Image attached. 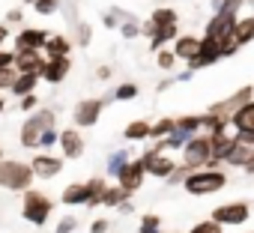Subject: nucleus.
<instances>
[{
	"instance_id": "obj_1",
	"label": "nucleus",
	"mask_w": 254,
	"mask_h": 233,
	"mask_svg": "<svg viewBox=\"0 0 254 233\" xmlns=\"http://www.w3.org/2000/svg\"><path fill=\"white\" fill-rule=\"evenodd\" d=\"M48 129H57V114L51 108H39V111L27 114L24 116V126H21V135H18L21 147L24 150H39V138Z\"/></svg>"
},
{
	"instance_id": "obj_2",
	"label": "nucleus",
	"mask_w": 254,
	"mask_h": 233,
	"mask_svg": "<svg viewBox=\"0 0 254 233\" xmlns=\"http://www.w3.org/2000/svg\"><path fill=\"white\" fill-rule=\"evenodd\" d=\"M227 185V174L218 168V171H212V168H203V171H191V174H186V179H183V188L191 194V197H206V194H215V191H221Z\"/></svg>"
},
{
	"instance_id": "obj_3",
	"label": "nucleus",
	"mask_w": 254,
	"mask_h": 233,
	"mask_svg": "<svg viewBox=\"0 0 254 233\" xmlns=\"http://www.w3.org/2000/svg\"><path fill=\"white\" fill-rule=\"evenodd\" d=\"M33 171L27 162H18V159H3L0 162V188H6V191H30L33 188Z\"/></svg>"
},
{
	"instance_id": "obj_4",
	"label": "nucleus",
	"mask_w": 254,
	"mask_h": 233,
	"mask_svg": "<svg viewBox=\"0 0 254 233\" xmlns=\"http://www.w3.org/2000/svg\"><path fill=\"white\" fill-rule=\"evenodd\" d=\"M209 159H212V138H209L206 132L194 135V138L180 150V168L189 171V174L209 168Z\"/></svg>"
},
{
	"instance_id": "obj_5",
	"label": "nucleus",
	"mask_w": 254,
	"mask_h": 233,
	"mask_svg": "<svg viewBox=\"0 0 254 233\" xmlns=\"http://www.w3.org/2000/svg\"><path fill=\"white\" fill-rule=\"evenodd\" d=\"M51 209H54V203L48 200V194H42L39 188H30V191H24V206H21V215H24V221H30L33 227H42V224H48V215H51Z\"/></svg>"
},
{
	"instance_id": "obj_6",
	"label": "nucleus",
	"mask_w": 254,
	"mask_h": 233,
	"mask_svg": "<svg viewBox=\"0 0 254 233\" xmlns=\"http://www.w3.org/2000/svg\"><path fill=\"white\" fill-rule=\"evenodd\" d=\"M105 105H108V99H102V96H90V99L75 102V108H72V123H75V129L78 132L81 129H93L99 123Z\"/></svg>"
},
{
	"instance_id": "obj_7",
	"label": "nucleus",
	"mask_w": 254,
	"mask_h": 233,
	"mask_svg": "<svg viewBox=\"0 0 254 233\" xmlns=\"http://www.w3.org/2000/svg\"><path fill=\"white\" fill-rule=\"evenodd\" d=\"M209 218H212L215 224H221V227H239V224H245V221L251 218V203H248V200H230V203H221V206L212 209Z\"/></svg>"
},
{
	"instance_id": "obj_8",
	"label": "nucleus",
	"mask_w": 254,
	"mask_h": 233,
	"mask_svg": "<svg viewBox=\"0 0 254 233\" xmlns=\"http://www.w3.org/2000/svg\"><path fill=\"white\" fill-rule=\"evenodd\" d=\"M248 102H254V84H245V87H239L236 93H230L227 99H221V102H212L206 111L230 123V116H233V114H236L242 105H248Z\"/></svg>"
},
{
	"instance_id": "obj_9",
	"label": "nucleus",
	"mask_w": 254,
	"mask_h": 233,
	"mask_svg": "<svg viewBox=\"0 0 254 233\" xmlns=\"http://www.w3.org/2000/svg\"><path fill=\"white\" fill-rule=\"evenodd\" d=\"M141 162H144V171H147V176H156V179H168L180 165L168 156V153H159L156 147L153 150H147L144 156H138Z\"/></svg>"
},
{
	"instance_id": "obj_10",
	"label": "nucleus",
	"mask_w": 254,
	"mask_h": 233,
	"mask_svg": "<svg viewBox=\"0 0 254 233\" xmlns=\"http://www.w3.org/2000/svg\"><path fill=\"white\" fill-rule=\"evenodd\" d=\"M63 156H51V153H39V156H33L27 165H30V171H33V176L36 179H54V176H60L63 174Z\"/></svg>"
},
{
	"instance_id": "obj_11",
	"label": "nucleus",
	"mask_w": 254,
	"mask_h": 233,
	"mask_svg": "<svg viewBox=\"0 0 254 233\" xmlns=\"http://www.w3.org/2000/svg\"><path fill=\"white\" fill-rule=\"evenodd\" d=\"M236 21H239V15H233V12H212V18H209V21H206V27H203V36H206V39L221 42L224 36H230V33H233Z\"/></svg>"
},
{
	"instance_id": "obj_12",
	"label": "nucleus",
	"mask_w": 254,
	"mask_h": 233,
	"mask_svg": "<svg viewBox=\"0 0 254 233\" xmlns=\"http://www.w3.org/2000/svg\"><path fill=\"white\" fill-rule=\"evenodd\" d=\"M45 42H48V30L42 27H21L15 33V48L12 51H45Z\"/></svg>"
},
{
	"instance_id": "obj_13",
	"label": "nucleus",
	"mask_w": 254,
	"mask_h": 233,
	"mask_svg": "<svg viewBox=\"0 0 254 233\" xmlns=\"http://www.w3.org/2000/svg\"><path fill=\"white\" fill-rule=\"evenodd\" d=\"M218 60H224V57H221V45H218L215 39L200 36V51H197V57H194L191 63H186V69H189V72H200V69H206V66H212V63H218Z\"/></svg>"
},
{
	"instance_id": "obj_14",
	"label": "nucleus",
	"mask_w": 254,
	"mask_h": 233,
	"mask_svg": "<svg viewBox=\"0 0 254 233\" xmlns=\"http://www.w3.org/2000/svg\"><path fill=\"white\" fill-rule=\"evenodd\" d=\"M144 176H147V171H144V162L141 159H132L129 162V168H126L123 174H120V179H117V185L126 191V194H138L141 191V185H144Z\"/></svg>"
},
{
	"instance_id": "obj_15",
	"label": "nucleus",
	"mask_w": 254,
	"mask_h": 233,
	"mask_svg": "<svg viewBox=\"0 0 254 233\" xmlns=\"http://www.w3.org/2000/svg\"><path fill=\"white\" fill-rule=\"evenodd\" d=\"M72 72V57H45V66L39 72V78L51 87H57L66 75Z\"/></svg>"
},
{
	"instance_id": "obj_16",
	"label": "nucleus",
	"mask_w": 254,
	"mask_h": 233,
	"mask_svg": "<svg viewBox=\"0 0 254 233\" xmlns=\"http://www.w3.org/2000/svg\"><path fill=\"white\" fill-rule=\"evenodd\" d=\"M209 138H212V159H209V168L218 171V168L227 162V156L233 153L236 135H233V129H230V132H224V135H209Z\"/></svg>"
},
{
	"instance_id": "obj_17",
	"label": "nucleus",
	"mask_w": 254,
	"mask_h": 233,
	"mask_svg": "<svg viewBox=\"0 0 254 233\" xmlns=\"http://www.w3.org/2000/svg\"><path fill=\"white\" fill-rule=\"evenodd\" d=\"M60 153H63V159H81L84 156V135L75 129V126H69V129H63L60 132Z\"/></svg>"
},
{
	"instance_id": "obj_18",
	"label": "nucleus",
	"mask_w": 254,
	"mask_h": 233,
	"mask_svg": "<svg viewBox=\"0 0 254 233\" xmlns=\"http://www.w3.org/2000/svg\"><path fill=\"white\" fill-rule=\"evenodd\" d=\"M45 66V54L39 51H15V72L18 75H39Z\"/></svg>"
},
{
	"instance_id": "obj_19",
	"label": "nucleus",
	"mask_w": 254,
	"mask_h": 233,
	"mask_svg": "<svg viewBox=\"0 0 254 233\" xmlns=\"http://www.w3.org/2000/svg\"><path fill=\"white\" fill-rule=\"evenodd\" d=\"M171 51H174V57H177V60H183V63H191V60L197 57V51H200V36H191V33H180Z\"/></svg>"
},
{
	"instance_id": "obj_20",
	"label": "nucleus",
	"mask_w": 254,
	"mask_h": 233,
	"mask_svg": "<svg viewBox=\"0 0 254 233\" xmlns=\"http://www.w3.org/2000/svg\"><path fill=\"white\" fill-rule=\"evenodd\" d=\"M230 129H233V132H251V135H254V102L242 105V108L230 116Z\"/></svg>"
},
{
	"instance_id": "obj_21",
	"label": "nucleus",
	"mask_w": 254,
	"mask_h": 233,
	"mask_svg": "<svg viewBox=\"0 0 254 233\" xmlns=\"http://www.w3.org/2000/svg\"><path fill=\"white\" fill-rule=\"evenodd\" d=\"M150 132H153L150 120H132L129 126L123 129V138L129 141V144H141V141H150Z\"/></svg>"
},
{
	"instance_id": "obj_22",
	"label": "nucleus",
	"mask_w": 254,
	"mask_h": 233,
	"mask_svg": "<svg viewBox=\"0 0 254 233\" xmlns=\"http://www.w3.org/2000/svg\"><path fill=\"white\" fill-rule=\"evenodd\" d=\"M147 24H150V27H174V24H180V15H177L174 6H156V9L150 12Z\"/></svg>"
},
{
	"instance_id": "obj_23",
	"label": "nucleus",
	"mask_w": 254,
	"mask_h": 233,
	"mask_svg": "<svg viewBox=\"0 0 254 233\" xmlns=\"http://www.w3.org/2000/svg\"><path fill=\"white\" fill-rule=\"evenodd\" d=\"M63 206H87V185L84 182H69L60 194Z\"/></svg>"
},
{
	"instance_id": "obj_24",
	"label": "nucleus",
	"mask_w": 254,
	"mask_h": 233,
	"mask_svg": "<svg viewBox=\"0 0 254 233\" xmlns=\"http://www.w3.org/2000/svg\"><path fill=\"white\" fill-rule=\"evenodd\" d=\"M177 135H183L186 141H191L194 135H200V114H183L177 116Z\"/></svg>"
},
{
	"instance_id": "obj_25",
	"label": "nucleus",
	"mask_w": 254,
	"mask_h": 233,
	"mask_svg": "<svg viewBox=\"0 0 254 233\" xmlns=\"http://www.w3.org/2000/svg\"><path fill=\"white\" fill-rule=\"evenodd\" d=\"M45 57H72V39H66L63 33L48 36V42H45Z\"/></svg>"
},
{
	"instance_id": "obj_26",
	"label": "nucleus",
	"mask_w": 254,
	"mask_h": 233,
	"mask_svg": "<svg viewBox=\"0 0 254 233\" xmlns=\"http://www.w3.org/2000/svg\"><path fill=\"white\" fill-rule=\"evenodd\" d=\"M84 185H87V206L90 209L102 206V194L108 188V179L105 176H90V179H84Z\"/></svg>"
},
{
	"instance_id": "obj_27",
	"label": "nucleus",
	"mask_w": 254,
	"mask_h": 233,
	"mask_svg": "<svg viewBox=\"0 0 254 233\" xmlns=\"http://www.w3.org/2000/svg\"><path fill=\"white\" fill-rule=\"evenodd\" d=\"M129 162H132V153L129 150H114L108 156V176L111 179H120V174L129 168Z\"/></svg>"
},
{
	"instance_id": "obj_28",
	"label": "nucleus",
	"mask_w": 254,
	"mask_h": 233,
	"mask_svg": "<svg viewBox=\"0 0 254 233\" xmlns=\"http://www.w3.org/2000/svg\"><path fill=\"white\" fill-rule=\"evenodd\" d=\"M39 75H18L15 81H12V87H9V93L15 96V99H24V96H30V93H36V87H39Z\"/></svg>"
},
{
	"instance_id": "obj_29",
	"label": "nucleus",
	"mask_w": 254,
	"mask_h": 233,
	"mask_svg": "<svg viewBox=\"0 0 254 233\" xmlns=\"http://www.w3.org/2000/svg\"><path fill=\"white\" fill-rule=\"evenodd\" d=\"M200 132H206V135H224V132H230V123L221 120V116H215V114H209V111H203L200 114Z\"/></svg>"
},
{
	"instance_id": "obj_30",
	"label": "nucleus",
	"mask_w": 254,
	"mask_h": 233,
	"mask_svg": "<svg viewBox=\"0 0 254 233\" xmlns=\"http://www.w3.org/2000/svg\"><path fill=\"white\" fill-rule=\"evenodd\" d=\"M251 162H254V147L236 144V147H233V153L227 156V162H224V165H227V168H242V171H245Z\"/></svg>"
},
{
	"instance_id": "obj_31",
	"label": "nucleus",
	"mask_w": 254,
	"mask_h": 233,
	"mask_svg": "<svg viewBox=\"0 0 254 233\" xmlns=\"http://www.w3.org/2000/svg\"><path fill=\"white\" fill-rule=\"evenodd\" d=\"M233 39H236L239 48H245L248 42H254V15H245V18L236 21V27H233Z\"/></svg>"
},
{
	"instance_id": "obj_32",
	"label": "nucleus",
	"mask_w": 254,
	"mask_h": 233,
	"mask_svg": "<svg viewBox=\"0 0 254 233\" xmlns=\"http://www.w3.org/2000/svg\"><path fill=\"white\" fill-rule=\"evenodd\" d=\"M126 200H129V194L120 185H108L105 194H102V206H108V209H120V203H126Z\"/></svg>"
},
{
	"instance_id": "obj_33",
	"label": "nucleus",
	"mask_w": 254,
	"mask_h": 233,
	"mask_svg": "<svg viewBox=\"0 0 254 233\" xmlns=\"http://www.w3.org/2000/svg\"><path fill=\"white\" fill-rule=\"evenodd\" d=\"M174 129H177V116H162V120H156V123H153L150 138H153V141H162V138H168Z\"/></svg>"
},
{
	"instance_id": "obj_34",
	"label": "nucleus",
	"mask_w": 254,
	"mask_h": 233,
	"mask_svg": "<svg viewBox=\"0 0 254 233\" xmlns=\"http://www.w3.org/2000/svg\"><path fill=\"white\" fill-rule=\"evenodd\" d=\"M138 233H162V215L144 212L141 221H138Z\"/></svg>"
},
{
	"instance_id": "obj_35",
	"label": "nucleus",
	"mask_w": 254,
	"mask_h": 233,
	"mask_svg": "<svg viewBox=\"0 0 254 233\" xmlns=\"http://www.w3.org/2000/svg\"><path fill=\"white\" fill-rule=\"evenodd\" d=\"M138 96H141V87L132 84V81H126V84H120V87L114 90V99H117V102H132V99H138Z\"/></svg>"
},
{
	"instance_id": "obj_36",
	"label": "nucleus",
	"mask_w": 254,
	"mask_h": 233,
	"mask_svg": "<svg viewBox=\"0 0 254 233\" xmlns=\"http://www.w3.org/2000/svg\"><path fill=\"white\" fill-rule=\"evenodd\" d=\"M60 3H63V0H36V3H33V12L42 15V18H48V15H57V12H60Z\"/></svg>"
},
{
	"instance_id": "obj_37",
	"label": "nucleus",
	"mask_w": 254,
	"mask_h": 233,
	"mask_svg": "<svg viewBox=\"0 0 254 233\" xmlns=\"http://www.w3.org/2000/svg\"><path fill=\"white\" fill-rule=\"evenodd\" d=\"M177 63H180V60L174 57V51H171V48H162V51H156V66H159L162 72H171Z\"/></svg>"
},
{
	"instance_id": "obj_38",
	"label": "nucleus",
	"mask_w": 254,
	"mask_h": 233,
	"mask_svg": "<svg viewBox=\"0 0 254 233\" xmlns=\"http://www.w3.org/2000/svg\"><path fill=\"white\" fill-rule=\"evenodd\" d=\"M90 39H93V27H90L87 21H78V27H75V42H78L81 48H87Z\"/></svg>"
},
{
	"instance_id": "obj_39",
	"label": "nucleus",
	"mask_w": 254,
	"mask_h": 233,
	"mask_svg": "<svg viewBox=\"0 0 254 233\" xmlns=\"http://www.w3.org/2000/svg\"><path fill=\"white\" fill-rule=\"evenodd\" d=\"M117 30H120L123 39H138V36H141V24H138V18H135V21H123Z\"/></svg>"
},
{
	"instance_id": "obj_40",
	"label": "nucleus",
	"mask_w": 254,
	"mask_h": 233,
	"mask_svg": "<svg viewBox=\"0 0 254 233\" xmlns=\"http://www.w3.org/2000/svg\"><path fill=\"white\" fill-rule=\"evenodd\" d=\"M39 102H42V99H39L36 93H30V96L18 99V111H21V114H33V111H39V108H42Z\"/></svg>"
},
{
	"instance_id": "obj_41",
	"label": "nucleus",
	"mask_w": 254,
	"mask_h": 233,
	"mask_svg": "<svg viewBox=\"0 0 254 233\" xmlns=\"http://www.w3.org/2000/svg\"><path fill=\"white\" fill-rule=\"evenodd\" d=\"M75 230H78V218L75 215H63L57 221V227H54V233H75Z\"/></svg>"
},
{
	"instance_id": "obj_42",
	"label": "nucleus",
	"mask_w": 254,
	"mask_h": 233,
	"mask_svg": "<svg viewBox=\"0 0 254 233\" xmlns=\"http://www.w3.org/2000/svg\"><path fill=\"white\" fill-rule=\"evenodd\" d=\"M189 233H224V227H221V224H215V221L209 218V221H197Z\"/></svg>"
},
{
	"instance_id": "obj_43",
	"label": "nucleus",
	"mask_w": 254,
	"mask_h": 233,
	"mask_svg": "<svg viewBox=\"0 0 254 233\" xmlns=\"http://www.w3.org/2000/svg\"><path fill=\"white\" fill-rule=\"evenodd\" d=\"M60 144V132L57 129H48L42 138H39V150H51V147H57Z\"/></svg>"
},
{
	"instance_id": "obj_44",
	"label": "nucleus",
	"mask_w": 254,
	"mask_h": 233,
	"mask_svg": "<svg viewBox=\"0 0 254 233\" xmlns=\"http://www.w3.org/2000/svg\"><path fill=\"white\" fill-rule=\"evenodd\" d=\"M15 78H18L15 69H0V93H9V87H12Z\"/></svg>"
},
{
	"instance_id": "obj_45",
	"label": "nucleus",
	"mask_w": 254,
	"mask_h": 233,
	"mask_svg": "<svg viewBox=\"0 0 254 233\" xmlns=\"http://www.w3.org/2000/svg\"><path fill=\"white\" fill-rule=\"evenodd\" d=\"M218 45H221V57H233V54L239 51V45H236V39H233V33H230V36H224V39H221Z\"/></svg>"
},
{
	"instance_id": "obj_46",
	"label": "nucleus",
	"mask_w": 254,
	"mask_h": 233,
	"mask_svg": "<svg viewBox=\"0 0 254 233\" xmlns=\"http://www.w3.org/2000/svg\"><path fill=\"white\" fill-rule=\"evenodd\" d=\"M90 233H111V218H93Z\"/></svg>"
},
{
	"instance_id": "obj_47",
	"label": "nucleus",
	"mask_w": 254,
	"mask_h": 233,
	"mask_svg": "<svg viewBox=\"0 0 254 233\" xmlns=\"http://www.w3.org/2000/svg\"><path fill=\"white\" fill-rule=\"evenodd\" d=\"M15 66V51H3L0 48V69H12Z\"/></svg>"
},
{
	"instance_id": "obj_48",
	"label": "nucleus",
	"mask_w": 254,
	"mask_h": 233,
	"mask_svg": "<svg viewBox=\"0 0 254 233\" xmlns=\"http://www.w3.org/2000/svg\"><path fill=\"white\" fill-rule=\"evenodd\" d=\"M102 24H105L108 30H117V27H120V18H117L114 12H105V15H102Z\"/></svg>"
},
{
	"instance_id": "obj_49",
	"label": "nucleus",
	"mask_w": 254,
	"mask_h": 233,
	"mask_svg": "<svg viewBox=\"0 0 254 233\" xmlns=\"http://www.w3.org/2000/svg\"><path fill=\"white\" fill-rule=\"evenodd\" d=\"M24 21V12L21 9H9L6 12V24H21Z\"/></svg>"
},
{
	"instance_id": "obj_50",
	"label": "nucleus",
	"mask_w": 254,
	"mask_h": 233,
	"mask_svg": "<svg viewBox=\"0 0 254 233\" xmlns=\"http://www.w3.org/2000/svg\"><path fill=\"white\" fill-rule=\"evenodd\" d=\"M111 75H114V69H111V66H108V63H105V66H99V69H96V78H99V81H108V78H111Z\"/></svg>"
},
{
	"instance_id": "obj_51",
	"label": "nucleus",
	"mask_w": 254,
	"mask_h": 233,
	"mask_svg": "<svg viewBox=\"0 0 254 233\" xmlns=\"http://www.w3.org/2000/svg\"><path fill=\"white\" fill-rule=\"evenodd\" d=\"M174 81H177V78H165V81H159V84H156V93H165V90H168Z\"/></svg>"
},
{
	"instance_id": "obj_52",
	"label": "nucleus",
	"mask_w": 254,
	"mask_h": 233,
	"mask_svg": "<svg viewBox=\"0 0 254 233\" xmlns=\"http://www.w3.org/2000/svg\"><path fill=\"white\" fill-rule=\"evenodd\" d=\"M120 212H123V215H132V212H135L132 200H126V203H120Z\"/></svg>"
},
{
	"instance_id": "obj_53",
	"label": "nucleus",
	"mask_w": 254,
	"mask_h": 233,
	"mask_svg": "<svg viewBox=\"0 0 254 233\" xmlns=\"http://www.w3.org/2000/svg\"><path fill=\"white\" fill-rule=\"evenodd\" d=\"M6 39H9V27H6V24H0V45H3Z\"/></svg>"
},
{
	"instance_id": "obj_54",
	"label": "nucleus",
	"mask_w": 254,
	"mask_h": 233,
	"mask_svg": "<svg viewBox=\"0 0 254 233\" xmlns=\"http://www.w3.org/2000/svg\"><path fill=\"white\" fill-rule=\"evenodd\" d=\"M191 78H194V72H189V69H186V72H180V75H177V81H191Z\"/></svg>"
},
{
	"instance_id": "obj_55",
	"label": "nucleus",
	"mask_w": 254,
	"mask_h": 233,
	"mask_svg": "<svg viewBox=\"0 0 254 233\" xmlns=\"http://www.w3.org/2000/svg\"><path fill=\"white\" fill-rule=\"evenodd\" d=\"M6 111V99H3V93H0V114Z\"/></svg>"
},
{
	"instance_id": "obj_56",
	"label": "nucleus",
	"mask_w": 254,
	"mask_h": 233,
	"mask_svg": "<svg viewBox=\"0 0 254 233\" xmlns=\"http://www.w3.org/2000/svg\"><path fill=\"white\" fill-rule=\"evenodd\" d=\"M245 174H251V176H254V162H251V165L245 168Z\"/></svg>"
},
{
	"instance_id": "obj_57",
	"label": "nucleus",
	"mask_w": 254,
	"mask_h": 233,
	"mask_svg": "<svg viewBox=\"0 0 254 233\" xmlns=\"http://www.w3.org/2000/svg\"><path fill=\"white\" fill-rule=\"evenodd\" d=\"M24 3H27V6H33V3H36V0H24Z\"/></svg>"
},
{
	"instance_id": "obj_58",
	"label": "nucleus",
	"mask_w": 254,
	"mask_h": 233,
	"mask_svg": "<svg viewBox=\"0 0 254 233\" xmlns=\"http://www.w3.org/2000/svg\"><path fill=\"white\" fill-rule=\"evenodd\" d=\"M0 162H3V147H0Z\"/></svg>"
},
{
	"instance_id": "obj_59",
	"label": "nucleus",
	"mask_w": 254,
	"mask_h": 233,
	"mask_svg": "<svg viewBox=\"0 0 254 233\" xmlns=\"http://www.w3.org/2000/svg\"><path fill=\"white\" fill-rule=\"evenodd\" d=\"M162 233H165V230H162ZM168 233H174V230H168Z\"/></svg>"
}]
</instances>
